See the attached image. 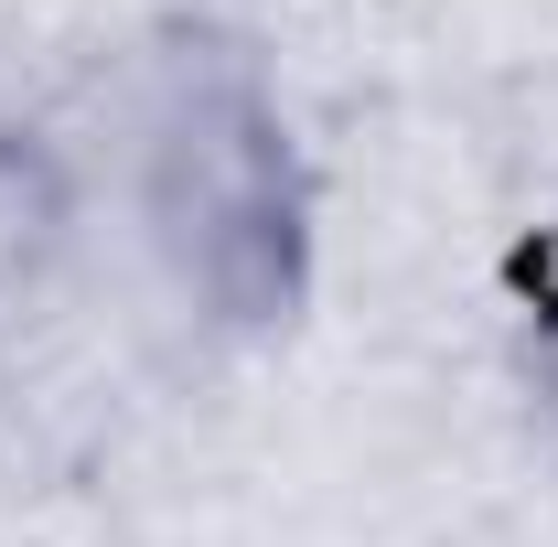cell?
<instances>
[{"label": "cell", "mask_w": 558, "mask_h": 547, "mask_svg": "<svg viewBox=\"0 0 558 547\" xmlns=\"http://www.w3.org/2000/svg\"><path fill=\"white\" fill-rule=\"evenodd\" d=\"M130 205L215 333H279L312 301V161L247 33L172 22L140 54Z\"/></svg>", "instance_id": "1"}, {"label": "cell", "mask_w": 558, "mask_h": 547, "mask_svg": "<svg viewBox=\"0 0 558 547\" xmlns=\"http://www.w3.org/2000/svg\"><path fill=\"white\" fill-rule=\"evenodd\" d=\"M65 226H75L65 161L44 150V130H0V312L33 301V279L54 269Z\"/></svg>", "instance_id": "2"}, {"label": "cell", "mask_w": 558, "mask_h": 547, "mask_svg": "<svg viewBox=\"0 0 558 547\" xmlns=\"http://www.w3.org/2000/svg\"><path fill=\"white\" fill-rule=\"evenodd\" d=\"M515 365H526V398L558 418V215L515 247Z\"/></svg>", "instance_id": "3"}]
</instances>
